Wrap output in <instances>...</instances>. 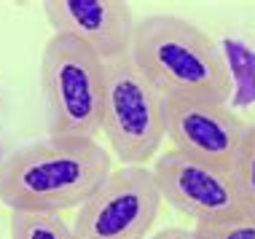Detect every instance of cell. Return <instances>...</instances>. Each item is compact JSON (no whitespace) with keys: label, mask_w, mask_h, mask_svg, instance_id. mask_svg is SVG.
Returning <instances> with one entry per match:
<instances>
[{"label":"cell","mask_w":255,"mask_h":239,"mask_svg":"<svg viewBox=\"0 0 255 239\" xmlns=\"http://www.w3.org/2000/svg\"><path fill=\"white\" fill-rule=\"evenodd\" d=\"M110 153L97 140L49 137L24 145L0 164V202L11 213L81 207L110 177Z\"/></svg>","instance_id":"cell-1"},{"label":"cell","mask_w":255,"mask_h":239,"mask_svg":"<svg viewBox=\"0 0 255 239\" xmlns=\"http://www.w3.org/2000/svg\"><path fill=\"white\" fill-rule=\"evenodd\" d=\"M132 57L169 102L229 105L234 78L226 57L202 27L172 13L140 19L132 40Z\"/></svg>","instance_id":"cell-2"},{"label":"cell","mask_w":255,"mask_h":239,"mask_svg":"<svg viewBox=\"0 0 255 239\" xmlns=\"http://www.w3.org/2000/svg\"><path fill=\"white\" fill-rule=\"evenodd\" d=\"M40 92L51 137L97 140L102 132L105 62L81 40L51 35L40 57Z\"/></svg>","instance_id":"cell-3"},{"label":"cell","mask_w":255,"mask_h":239,"mask_svg":"<svg viewBox=\"0 0 255 239\" xmlns=\"http://www.w3.org/2000/svg\"><path fill=\"white\" fill-rule=\"evenodd\" d=\"M167 105L132 51L105 62L102 134L124 167H145L167 137Z\"/></svg>","instance_id":"cell-4"},{"label":"cell","mask_w":255,"mask_h":239,"mask_svg":"<svg viewBox=\"0 0 255 239\" xmlns=\"http://www.w3.org/2000/svg\"><path fill=\"white\" fill-rule=\"evenodd\" d=\"M161 191L148 167H121L78 207L75 239H145L161 210Z\"/></svg>","instance_id":"cell-5"},{"label":"cell","mask_w":255,"mask_h":239,"mask_svg":"<svg viewBox=\"0 0 255 239\" xmlns=\"http://www.w3.org/2000/svg\"><path fill=\"white\" fill-rule=\"evenodd\" d=\"M153 175L161 199L196 221V226L220 223L245 213L234 167L202 161L172 148L156 159Z\"/></svg>","instance_id":"cell-6"},{"label":"cell","mask_w":255,"mask_h":239,"mask_svg":"<svg viewBox=\"0 0 255 239\" xmlns=\"http://www.w3.org/2000/svg\"><path fill=\"white\" fill-rule=\"evenodd\" d=\"M253 124L229 105L172 100L167 105V140L180 153L234 167Z\"/></svg>","instance_id":"cell-7"},{"label":"cell","mask_w":255,"mask_h":239,"mask_svg":"<svg viewBox=\"0 0 255 239\" xmlns=\"http://www.w3.org/2000/svg\"><path fill=\"white\" fill-rule=\"evenodd\" d=\"M43 13L54 35L81 40L102 62L132 51L137 22L124 0H46Z\"/></svg>","instance_id":"cell-8"},{"label":"cell","mask_w":255,"mask_h":239,"mask_svg":"<svg viewBox=\"0 0 255 239\" xmlns=\"http://www.w3.org/2000/svg\"><path fill=\"white\" fill-rule=\"evenodd\" d=\"M11 239H75V231L54 213H11Z\"/></svg>","instance_id":"cell-9"},{"label":"cell","mask_w":255,"mask_h":239,"mask_svg":"<svg viewBox=\"0 0 255 239\" xmlns=\"http://www.w3.org/2000/svg\"><path fill=\"white\" fill-rule=\"evenodd\" d=\"M234 175H237V186H239V196H242L245 215L255 218V124L250 129V134H247L237 161H234Z\"/></svg>","instance_id":"cell-10"},{"label":"cell","mask_w":255,"mask_h":239,"mask_svg":"<svg viewBox=\"0 0 255 239\" xmlns=\"http://www.w3.org/2000/svg\"><path fill=\"white\" fill-rule=\"evenodd\" d=\"M196 231L204 239H255V218L253 215H237L220 223H204L196 226Z\"/></svg>","instance_id":"cell-11"},{"label":"cell","mask_w":255,"mask_h":239,"mask_svg":"<svg viewBox=\"0 0 255 239\" xmlns=\"http://www.w3.org/2000/svg\"><path fill=\"white\" fill-rule=\"evenodd\" d=\"M150 239H204V237L199 234L196 229H164V231H158V234H153Z\"/></svg>","instance_id":"cell-12"},{"label":"cell","mask_w":255,"mask_h":239,"mask_svg":"<svg viewBox=\"0 0 255 239\" xmlns=\"http://www.w3.org/2000/svg\"><path fill=\"white\" fill-rule=\"evenodd\" d=\"M0 164H3V156H0Z\"/></svg>","instance_id":"cell-13"}]
</instances>
